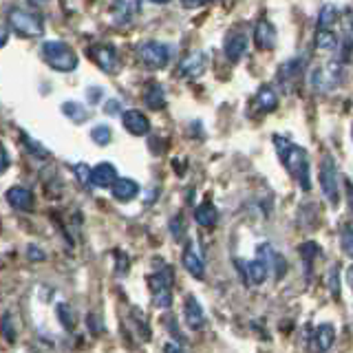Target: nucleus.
I'll return each mask as SVG.
<instances>
[{
  "instance_id": "obj_1",
  "label": "nucleus",
  "mask_w": 353,
  "mask_h": 353,
  "mask_svg": "<svg viewBox=\"0 0 353 353\" xmlns=\"http://www.w3.org/2000/svg\"><path fill=\"white\" fill-rule=\"evenodd\" d=\"M274 143H276V150H279V157L285 165V170L290 172L298 183H301L303 190H309V188H312V181H309L307 152L301 146H294V143L283 139L281 135H274Z\"/></svg>"
},
{
  "instance_id": "obj_2",
  "label": "nucleus",
  "mask_w": 353,
  "mask_h": 353,
  "mask_svg": "<svg viewBox=\"0 0 353 353\" xmlns=\"http://www.w3.org/2000/svg\"><path fill=\"white\" fill-rule=\"evenodd\" d=\"M42 58L51 69L60 71V73H71L77 66V55L66 42L60 40H51L42 44Z\"/></svg>"
},
{
  "instance_id": "obj_3",
  "label": "nucleus",
  "mask_w": 353,
  "mask_h": 353,
  "mask_svg": "<svg viewBox=\"0 0 353 353\" xmlns=\"http://www.w3.org/2000/svg\"><path fill=\"white\" fill-rule=\"evenodd\" d=\"M7 27L22 38H38L44 33L42 20L36 14H31V11L22 9V7H9Z\"/></svg>"
},
{
  "instance_id": "obj_4",
  "label": "nucleus",
  "mask_w": 353,
  "mask_h": 353,
  "mask_svg": "<svg viewBox=\"0 0 353 353\" xmlns=\"http://www.w3.org/2000/svg\"><path fill=\"white\" fill-rule=\"evenodd\" d=\"M150 292H152V303L159 309H168L172 305V272L163 268V272L154 274L148 279Z\"/></svg>"
},
{
  "instance_id": "obj_5",
  "label": "nucleus",
  "mask_w": 353,
  "mask_h": 353,
  "mask_svg": "<svg viewBox=\"0 0 353 353\" xmlns=\"http://www.w3.org/2000/svg\"><path fill=\"white\" fill-rule=\"evenodd\" d=\"M137 55L148 69H163V66H168V62H170V49L157 40L141 42L137 49Z\"/></svg>"
},
{
  "instance_id": "obj_6",
  "label": "nucleus",
  "mask_w": 353,
  "mask_h": 353,
  "mask_svg": "<svg viewBox=\"0 0 353 353\" xmlns=\"http://www.w3.org/2000/svg\"><path fill=\"white\" fill-rule=\"evenodd\" d=\"M318 179H320V188H323V194L327 196V201L331 205H338L340 194H338V170L336 163L331 157H325L323 163H320L318 170Z\"/></svg>"
},
{
  "instance_id": "obj_7",
  "label": "nucleus",
  "mask_w": 353,
  "mask_h": 353,
  "mask_svg": "<svg viewBox=\"0 0 353 353\" xmlns=\"http://www.w3.org/2000/svg\"><path fill=\"white\" fill-rule=\"evenodd\" d=\"M86 53H88V58H91L102 71H106V73H115L117 71L119 60H117L115 49L110 47V44H104V42L102 44H93V47L86 49Z\"/></svg>"
},
{
  "instance_id": "obj_8",
  "label": "nucleus",
  "mask_w": 353,
  "mask_h": 353,
  "mask_svg": "<svg viewBox=\"0 0 353 353\" xmlns=\"http://www.w3.org/2000/svg\"><path fill=\"white\" fill-rule=\"evenodd\" d=\"M121 121H124V128L135 137L148 135V130H150V121L141 110H124V113H121Z\"/></svg>"
},
{
  "instance_id": "obj_9",
  "label": "nucleus",
  "mask_w": 353,
  "mask_h": 353,
  "mask_svg": "<svg viewBox=\"0 0 353 353\" xmlns=\"http://www.w3.org/2000/svg\"><path fill=\"white\" fill-rule=\"evenodd\" d=\"M236 268L245 272V283L250 281L252 285H261L265 283L270 274V265L265 263L263 259H254L250 263H243V261H236Z\"/></svg>"
},
{
  "instance_id": "obj_10",
  "label": "nucleus",
  "mask_w": 353,
  "mask_h": 353,
  "mask_svg": "<svg viewBox=\"0 0 353 353\" xmlns=\"http://www.w3.org/2000/svg\"><path fill=\"white\" fill-rule=\"evenodd\" d=\"M110 194H113L115 201L128 203V201H132V199L139 194V183L128 179V176H119V179L113 185H110Z\"/></svg>"
},
{
  "instance_id": "obj_11",
  "label": "nucleus",
  "mask_w": 353,
  "mask_h": 353,
  "mask_svg": "<svg viewBox=\"0 0 353 353\" xmlns=\"http://www.w3.org/2000/svg\"><path fill=\"white\" fill-rule=\"evenodd\" d=\"M183 314H185V323H188V327L194 329V331L203 329V325H205V314H203L201 303H199L194 296H188V298H185V303H183Z\"/></svg>"
},
{
  "instance_id": "obj_12",
  "label": "nucleus",
  "mask_w": 353,
  "mask_h": 353,
  "mask_svg": "<svg viewBox=\"0 0 353 353\" xmlns=\"http://www.w3.org/2000/svg\"><path fill=\"white\" fill-rule=\"evenodd\" d=\"M245 49H248L245 33H228V38L223 42V51L230 62H239L243 58V53H245Z\"/></svg>"
},
{
  "instance_id": "obj_13",
  "label": "nucleus",
  "mask_w": 353,
  "mask_h": 353,
  "mask_svg": "<svg viewBox=\"0 0 353 353\" xmlns=\"http://www.w3.org/2000/svg\"><path fill=\"white\" fill-rule=\"evenodd\" d=\"M254 42L261 51H272L276 47V29L272 27V22L259 20L256 29H254Z\"/></svg>"
},
{
  "instance_id": "obj_14",
  "label": "nucleus",
  "mask_w": 353,
  "mask_h": 353,
  "mask_svg": "<svg viewBox=\"0 0 353 353\" xmlns=\"http://www.w3.org/2000/svg\"><path fill=\"white\" fill-rule=\"evenodd\" d=\"M5 196H7V203L14 210H20V212H29L33 208V194L27 188L14 185V188H9Z\"/></svg>"
},
{
  "instance_id": "obj_15",
  "label": "nucleus",
  "mask_w": 353,
  "mask_h": 353,
  "mask_svg": "<svg viewBox=\"0 0 353 353\" xmlns=\"http://www.w3.org/2000/svg\"><path fill=\"white\" fill-rule=\"evenodd\" d=\"M205 71V58L203 53H188L179 62V75L181 77H199Z\"/></svg>"
},
{
  "instance_id": "obj_16",
  "label": "nucleus",
  "mask_w": 353,
  "mask_h": 353,
  "mask_svg": "<svg viewBox=\"0 0 353 353\" xmlns=\"http://www.w3.org/2000/svg\"><path fill=\"white\" fill-rule=\"evenodd\" d=\"M119 179L117 176V170L113 163H97L93 168V185L97 188H110L115 181Z\"/></svg>"
},
{
  "instance_id": "obj_17",
  "label": "nucleus",
  "mask_w": 353,
  "mask_h": 353,
  "mask_svg": "<svg viewBox=\"0 0 353 353\" xmlns=\"http://www.w3.org/2000/svg\"><path fill=\"white\" fill-rule=\"evenodd\" d=\"M181 263H183V268L188 270V274H192L194 279H203V274H205L203 261H201V256H199V254H196L192 248H188V250L183 252Z\"/></svg>"
},
{
  "instance_id": "obj_18",
  "label": "nucleus",
  "mask_w": 353,
  "mask_h": 353,
  "mask_svg": "<svg viewBox=\"0 0 353 353\" xmlns=\"http://www.w3.org/2000/svg\"><path fill=\"white\" fill-rule=\"evenodd\" d=\"M143 102H146L148 108L152 110H159L165 106V93H163V86L161 84H150L143 93Z\"/></svg>"
},
{
  "instance_id": "obj_19",
  "label": "nucleus",
  "mask_w": 353,
  "mask_h": 353,
  "mask_svg": "<svg viewBox=\"0 0 353 353\" xmlns=\"http://www.w3.org/2000/svg\"><path fill=\"white\" fill-rule=\"evenodd\" d=\"M194 221L203 228H212L216 223V208L212 203H201L194 208Z\"/></svg>"
},
{
  "instance_id": "obj_20",
  "label": "nucleus",
  "mask_w": 353,
  "mask_h": 353,
  "mask_svg": "<svg viewBox=\"0 0 353 353\" xmlns=\"http://www.w3.org/2000/svg\"><path fill=\"white\" fill-rule=\"evenodd\" d=\"M256 104L265 110V113H272V110L279 108V95L274 93V88L261 86L259 93H256Z\"/></svg>"
},
{
  "instance_id": "obj_21",
  "label": "nucleus",
  "mask_w": 353,
  "mask_h": 353,
  "mask_svg": "<svg viewBox=\"0 0 353 353\" xmlns=\"http://www.w3.org/2000/svg\"><path fill=\"white\" fill-rule=\"evenodd\" d=\"M334 340H336V329H334V325H320L316 329V347L320 351H329L331 345H334Z\"/></svg>"
},
{
  "instance_id": "obj_22",
  "label": "nucleus",
  "mask_w": 353,
  "mask_h": 353,
  "mask_svg": "<svg viewBox=\"0 0 353 353\" xmlns=\"http://www.w3.org/2000/svg\"><path fill=\"white\" fill-rule=\"evenodd\" d=\"M110 14H113L117 25H126V22L132 18V5H130V0H115V3L110 5Z\"/></svg>"
},
{
  "instance_id": "obj_23",
  "label": "nucleus",
  "mask_w": 353,
  "mask_h": 353,
  "mask_svg": "<svg viewBox=\"0 0 353 353\" xmlns=\"http://www.w3.org/2000/svg\"><path fill=\"white\" fill-rule=\"evenodd\" d=\"M316 47L323 49V51H334L338 47V36L331 29H325V27H318V33H316Z\"/></svg>"
},
{
  "instance_id": "obj_24",
  "label": "nucleus",
  "mask_w": 353,
  "mask_h": 353,
  "mask_svg": "<svg viewBox=\"0 0 353 353\" xmlns=\"http://www.w3.org/2000/svg\"><path fill=\"white\" fill-rule=\"evenodd\" d=\"M62 113L69 117L71 121H75V124H82V121L88 119V110L86 106L77 104V102H64L62 104Z\"/></svg>"
},
{
  "instance_id": "obj_25",
  "label": "nucleus",
  "mask_w": 353,
  "mask_h": 353,
  "mask_svg": "<svg viewBox=\"0 0 353 353\" xmlns=\"http://www.w3.org/2000/svg\"><path fill=\"white\" fill-rule=\"evenodd\" d=\"M340 245L347 256H353V225L345 223L340 230Z\"/></svg>"
},
{
  "instance_id": "obj_26",
  "label": "nucleus",
  "mask_w": 353,
  "mask_h": 353,
  "mask_svg": "<svg viewBox=\"0 0 353 353\" xmlns=\"http://www.w3.org/2000/svg\"><path fill=\"white\" fill-rule=\"evenodd\" d=\"M22 143L29 148V152L33 154V157H38V159H49V150L42 146L40 141H36V139H31L29 135H22Z\"/></svg>"
},
{
  "instance_id": "obj_27",
  "label": "nucleus",
  "mask_w": 353,
  "mask_h": 353,
  "mask_svg": "<svg viewBox=\"0 0 353 353\" xmlns=\"http://www.w3.org/2000/svg\"><path fill=\"white\" fill-rule=\"evenodd\" d=\"M298 71H301V62H298V60L285 62V64L281 66V71H279V80H281L283 84H287V82L292 80V77L298 75Z\"/></svg>"
},
{
  "instance_id": "obj_28",
  "label": "nucleus",
  "mask_w": 353,
  "mask_h": 353,
  "mask_svg": "<svg viewBox=\"0 0 353 353\" xmlns=\"http://www.w3.org/2000/svg\"><path fill=\"white\" fill-rule=\"evenodd\" d=\"M336 18H338V9L334 5H325L323 11H320V16H318V27L329 29L336 22Z\"/></svg>"
},
{
  "instance_id": "obj_29",
  "label": "nucleus",
  "mask_w": 353,
  "mask_h": 353,
  "mask_svg": "<svg viewBox=\"0 0 353 353\" xmlns=\"http://www.w3.org/2000/svg\"><path fill=\"white\" fill-rule=\"evenodd\" d=\"M73 172L77 176V181H80V185L88 188V183H93V168H88L86 163H75Z\"/></svg>"
},
{
  "instance_id": "obj_30",
  "label": "nucleus",
  "mask_w": 353,
  "mask_h": 353,
  "mask_svg": "<svg viewBox=\"0 0 353 353\" xmlns=\"http://www.w3.org/2000/svg\"><path fill=\"white\" fill-rule=\"evenodd\" d=\"M298 252H301V259L305 261V265L309 268V265H312V261L320 254V248H318V243H312V241H309V243H303V245L298 248Z\"/></svg>"
},
{
  "instance_id": "obj_31",
  "label": "nucleus",
  "mask_w": 353,
  "mask_h": 353,
  "mask_svg": "<svg viewBox=\"0 0 353 353\" xmlns=\"http://www.w3.org/2000/svg\"><path fill=\"white\" fill-rule=\"evenodd\" d=\"M270 268L276 270V272H274V279H276V281H281L283 276L287 274V261L281 256L279 252H274V254H272V259H270Z\"/></svg>"
},
{
  "instance_id": "obj_32",
  "label": "nucleus",
  "mask_w": 353,
  "mask_h": 353,
  "mask_svg": "<svg viewBox=\"0 0 353 353\" xmlns=\"http://www.w3.org/2000/svg\"><path fill=\"white\" fill-rule=\"evenodd\" d=\"M91 137H93V141L97 143V146H106V143L110 141V128H108L106 124L93 126V130H91Z\"/></svg>"
},
{
  "instance_id": "obj_33",
  "label": "nucleus",
  "mask_w": 353,
  "mask_h": 353,
  "mask_svg": "<svg viewBox=\"0 0 353 353\" xmlns=\"http://www.w3.org/2000/svg\"><path fill=\"white\" fill-rule=\"evenodd\" d=\"M58 316H60V323H62V327L66 329V331H71L73 329V325H75V320H73V312L69 309V305H64V303H60L58 305Z\"/></svg>"
},
{
  "instance_id": "obj_34",
  "label": "nucleus",
  "mask_w": 353,
  "mask_h": 353,
  "mask_svg": "<svg viewBox=\"0 0 353 353\" xmlns=\"http://www.w3.org/2000/svg\"><path fill=\"white\" fill-rule=\"evenodd\" d=\"M329 290H331V296L334 298H340V268L329 270Z\"/></svg>"
},
{
  "instance_id": "obj_35",
  "label": "nucleus",
  "mask_w": 353,
  "mask_h": 353,
  "mask_svg": "<svg viewBox=\"0 0 353 353\" xmlns=\"http://www.w3.org/2000/svg\"><path fill=\"white\" fill-rule=\"evenodd\" d=\"M3 336L7 342H14L16 340V331H14V325H11V316L5 314L3 316Z\"/></svg>"
},
{
  "instance_id": "obj_36",
  "label": "nucleus",
  "mask_w": 353,
  "mask_h": 353,
  "mask_svg": "<svg viewBox=\"0 0 353 353\" xmlns=\"http://www.w3.org/2000/svg\"><path fill=\"white\" fill-rule=\"evenodd\" d=\"M170 232H172L174 239H181L183 236V219L181 216H176V219L170 221Z\"/></svg>"
},
{
  "instance_id": "obj_37",
  "label": "nucleus",
  "mask_w": 353,
  "mask_h": 353,
  "mask_svg": "<svg viewBox=\"0 0 353 353\" xmlns=\"http://www.w3.org/2000/svg\"><path fill=\"white\" fill-rule=\"evenodd\" d=\"M104 113L106 115H121V106L117 99H106L104 102Z\"/></svg>"
},
{
  "instance_id": "obj_38",
  "label": "nucleus",
  "mask_w": 353,
  "mask_h": 353,
  "mask_svg": "<svg viewBox=\"0 0 353 353\" xmlns=\"http://www.w3.org/2000/svg\"><path fill=\"white\" fill-rule=\"evenodd\" d=\"M27 256H29V261H44V252H40L36 245H29L27 248Z\"/></svg>"
},
{
  "instance_id": "obj_39",
  "label": "nucleus",
  "mask_w": 353,
  "mask_h": 353,
  "mask_svg": "<svg viewBox=\"0 0 353 353\" xmlns=\"http://www.w3.org/2000/svg\"><path fill=\"white\" fill-rule=\"evenodd\" d=\"M183 3V7H188V9H194V7H203V5H208V3H212V0H181Z\"/></svg>"
},
{
  "instance_id": "obj_40",
  "label": "nucleus",
  "mask_w": 353,
  "mask_h": 353,
  "mask_svg": "<svg viewBox=\"0 0 353 353\" xmlns=\"http://www.w3.org/2000/svg\"><path fill=\"white\" fill-rule=\"evenodd\" d=\"M345 188H347V199H349V208L353 212V181L351 179H345Z\"/></svg>"
},
{
  "instance_id": "obj_41",
  "label": "nucleus",
  "mask_w": 353,
  "mask_h": 353,
  "mask_svg": "<svg viewBox=\"0 0 353 353\" xmlns=\"http://www.w3.org/2000/svg\"><path fill=\"white\" fill-rule=\"evenodd\" d=\"M347 283H349L351 292H353V265H351V268H349V272H347Z\"/></svg>"
},
{
  "instance_id": "obj_42",
  "label": "nucleus",
  "mask_w": 353,
  "mask_h": 353,
  "mask_svg": "<svg viewBox=\"0 0 353 353\" xmlns=\"http://www.w3.org/2000/svg\"><path fill=\"white\" fill-rule=\"evenodd\" d=\"M99 95H102V93H99V88L93 86V88H91V102H95V99H97Z\"/></svg>"
},
{
  "instance_id": "obj_43",
  "label": "nucleus",
  "mask_w": 353,
  "mask_h": 353,
  "mask_svg": "<svg viewBox=\"0 0 353 353\" xmlns=\"http://www.w3.org/2000/svg\"><path fill=\"white\" fill-rule=\"evenodd\" d=\"M7 165H9V150L5 148V154H3V170H7Z\"/></svg>"
},
{
  "instance_id": "obj_44",
  "label": "nucleus",
  "mask_w": 353,
  "mask_h": 353,
  "mask_svg": "<svg viewBox=\"0 0 353 353\" xmlns=\"http://www.w3.org/2000/svg\"><path fill=\"white\" fill-rule=\"evenodd\" d=\"M152 5H165V3H170V0H150Z\"/></svg>"
},
{
  "instance_id": "obj_45",
  "label": "nucleus",
  "mask_w": 353,
  "mask_h": 353,
  "mask_svg": "<svg viewBox=\"0 0 353 353\" xmlns=\"http://www.w3.org/2000/svg\"><path fill=\"white\" fill-rule=\"evenodd\" d=\"M31 3H36V5H44L47 0H31Z\"/></svg>"
}]
</instances>
